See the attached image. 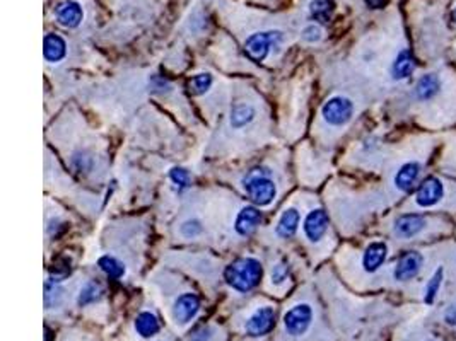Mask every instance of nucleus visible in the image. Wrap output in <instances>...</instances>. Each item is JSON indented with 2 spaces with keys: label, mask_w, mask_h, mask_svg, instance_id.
<instances>
[{
  "label": "nucleus",
  "mask_w": 456,
  "mask_h": 341,
  "mask_svg": "<svg viewBox=\"0 0 456 341\" xmlns=\"http://www.w3.org/2000/svg\"><path fill=\"white\" fill-rule=\"evenodd\" d=\"M261 275H263L261 263L254 258H239L224 270L226 283L241 294L253 290L260 283Z\"/></svg>",
  "instance_id": "obj_1"
},
{
  "label": "nucleus",
  "mask_w": 456,
  "mask_h": 341,
  "mask_svg": "<svg viewBox=\"0 0 456 341\" xmlns=\"http://www.w3.org/2000/svg\"><path fill=\"white\" fill-rule=\"evenodd\" d=\"M243 190L248 193L258 207H267L277 197V186L270 177V170L267 168H253L243 176Z\"/></svg>",
  "instance_id": "obj_2"
},
{
  "label": "nucleus",
  "mask_w": 456,
  "mask_h": 341,
  "mask_svg": "<svg viewBox=\"0 0 456 341\" xmlns=\"http://www.w3.org/2000/svg\"><path fill=\"white\" fill-rule=\"evenodd\" d=\"M282 40H284V34L281 31H258V33H253L245 41L246 56L254 63L263 62L272 50L281 46Z\"/></svg>",
  "instance_id": "obj_3"
},
{
  "label": "nucleus",
  "mask_w": 456,
  "mask_h": 341,
  "mask_svg": "<svg viewBox=\"0 0 456 341\" xmlns=\"http://www.w3.org/2000/svg\"><path fill=\"white\" fill-rule=\"evenodd\" d=\"M321 116L332 126H344L354 116V102L345 96H334L321 108Z\"/></svg>",
  "instance_id": "obj_4"
},
{
  "label": "nucleus",
  "mask_w": 456,
  "mask_h": 341,
  "mask_svg": "<svg viewBox=\"0 0 456 341\" xmlns=\"http://www.w3.org/2000/svg\"><path fill=\"white\" fill-rule=\"evenodd\" d=\"M313 324V307L310 304H296L284 314V328L287 335L303 336Z\"/></svg>",
  "instance_id": "obj_5"
},
{
  "label": "nucleus",
  "mask_w": 456,
  "mask_h": 341,
  "mask_svg": "<svg viewBox=\"0 0 456 341\" xmlns=\"http://www.w3.org/2000/svg\"><path fill=\"white\" fill-rule=\"evenodd\" d=\"M427 227V219L420 213H405L400 215L393 223V234L398 239L410 241L413 237L419 236L420 232H424V229Z\"/></svg>",
  "instance_id": "obj_6"
},
{
  "label": "nucleus",
  "mask_w": 456,
  "mask_h": 341,
  "mask_svg": "<svg viewBox=\"0 0 456 341\" xmlns=\"http://www.w3.org/2000/svg\"><path fill=\"white\" fill-rule=\"evenodd\" d=\"M275 326V311L270 305L257 309L246 321V333L253 338L268 335Z\"/></svg>",
  "instance_id": "obj_7"
},
{
  "label": "nucleus",
  "mask_w": 456,
  "mask_h": 341,
  "mask_svg": "<svg viewBox=\"0 0 456 341\" xmlns=\"http://www.w3.org/2000/svg\"><path fill=\"white\" fill-rule=\"evenodd\" d=\"M444 195V186L441 183V179L437 177L429 176L420 183L419 190L415 195V204L422 208H433L443 200Z\"/></svg>",
  "instance_id": "obj_8"
},
{
  "label": "nucleus",
  "mask_w": 456,
  "mask_h": 341,
  "mask_svg": "<svg viewBox=\"0 0 456 341\" xmlns=\"http://www.w3.org/2000/svg\"><path fill=\"white\" fill-rule=\"evenodd\" d=\"M55 19L69 30H76L84 21V9L77 0H63L55 7Z\"/></svg>",
  "instance_id": "obj_9"
},
{
  "label": "nucleus",
  "mask_w": 456,
  "mask_h": 341,
  "mask_svg": "<svg viewBox=\"0 0 456 341\" xmlns=\"http://www.w3.org/2000/svg\"><path fill=\"white\" fill-rule=\"evenodd\" d=\"M424 266V256L417 251H409L402 256L395 265V280L398 282H410L420 273Z\"/></svg>",
  "instance_id": "obj_10"
},
{
  "label": "nucleus",
  "mask_w": 456,
  "mask_h": 341,
  "mask_svg": "<svg viewBox=\"0 0 456 341\" xmlns=\"http://www.w3.org/2000/svg\"><path fill=\"white\" fill-rule=\"evenodd\" d=\"M200 311V298L195 294L188 292L183 294L175 300L173 305V318L178 324H188L192 319H195V316Z\"/></svg>",
  "instance_id": "obj_11"
},
{
  "label": "nucleus",
  "mask_w": 456,
  "mask_h": 341,
  "mask_svg": "<svg viewBox=\"0 0 456 341\" xmlns=\"http://www.w3.org/2000/svg\"><path fill=\"white\" fill-rule=\"evenodd\" d=\"M328 229V215L327 212L316 208V210H311L306 215L303 222V230L304 236L310 243H318V241L323 239V236L327 234Z\"/></svg>",
  "instance_id": "obj_12"
},
{
  "label": "nucleus",
  "mask_w": 456,
  "mask_h": 341,
  "mask_svg": "<svg viewBox=\"0 0 456 341\" xmlns=\"http://www.w3.org/2000/svg\"><path fill=\"white\" fill-rule=\"evenodd\" d=\"M420 173H422V166L415 161L405 162L400 169L395 174V186L402 191V193H409L413 190V186L419 181Z\"/></svg>",
  "instance_id": "obj_13"
},
{
  "label": "nucleus",
  "mask_w": 456,
  "mask_h": 341,
  "mask_svg": "<svg viewBox=\"0 0 456 341\" xmlns=\"http://www.w3.org/2000/svg\"><path fill=\"white\" fill-rule=\"evenodd\" d=\"M261 222V212L257 207H245L241 208V212L238 213L235 222V229L239 236L246 237L252 236L257 230V227Z\"/></svg>",
  "instance_id": "obj_14"
},
{
  "label": "nucleus",
  "mask_w": 456,
  "mask_h": 341,
  "mask_svg": "<svg viewBox=\"0 0 456 341\" xmlns=\"http://www.w3.org/2000/svg\"><path fill=\"white\" fill-rule=\"evenodd\" d=\"M388 258V248L384 243H371L362 254V268L367 273H374L383 266Z\"/></svg>",
  "instance_id": "obj_15"
},
{
  "label": "nucleus",
  "mask_w": 456,
  "mask_h": 341,
  "mask_svg": "<svg viewBox=\"0 0 456 341\" xmlns=\"http://www.w3.org/2000/svg\"><path fill=\"white\" fill-rule=\"evenodd\" d=\"M441 89V80L436 74H426L417 80L415 87H413V96L417 101H431L436 98L437 92Z\"/></svg>",
  "instance_id": "obj_16"
},
{
  "label": "nucleus",
  "mask_w": 456,
  "mask_h": 341,
  "mask_svg": "<svg viewBox=\"0 0 456 341\" xmlns=\"http://www.w3.org/2000/svg\"><path fill=\"white\" fill-rule=\"evenodd\" d=\"M43 55L45 60L50 63H58L67 55V43L60 34L50 33L43 40Z\"/></svg>",
  "instance_id": "obj_17"
},
{
  "label": "nucleus",
  "mask_w": 456,
  "mask_h": 341,
  "mask_svg": "<svg viewBox=\"0 0 456 341\" xmlns=\"http://www.w3.org/2000/svg\"><path fill=\"white\" fill-rule=\"evenodd\" d=\"M413 70H415V60H413L412 53L409 50H402L391 65V76L395 80H405L412 76Z\"/></svg>",
  "instance_id": "obj_18"
},
{
  "label": "nucleus",
  "mask_w": 456,
  "mask_h": 341,
  "mask_svg": "<svg viewBox=\"0 0 456 341\" xmlns=\"http://www.w3.org/2000/svg\"><path fill=\"white\" fill-rule=\"evenodd\" d=\"M299 222H301V215L296 208H287L284 213L281 215L277 223V236L282 237V239H289V237L294 236L298 232Z\"/></svg>",
  "instance_id": "obj_19"
},
{
  "label": "nucleus",
  "mask_w": 456,
  "mask_h": 341,
  "mask_svg": "<svg viewBox=\"0 0 456 341\" xmlns=\"http://www.w3.org/2000/svg\"><path fill=\"white\" fill-rule=\"evenodd\" d=\"M161 329L159 324V319L155 318L152 312H140L135 319V331L137 335H140L142 338H152L155 336Z\"/></svg>",
  "instance_id": "obj_20"
},
{
  "label": "nucleus",
  "mask_w": 456,
  "mask_h": 341,
  "mask_svg": "<svg viewBox=\"0 0 456 341\" xmlns=\"http://www.w3.org/2000/svg\"><path fill=\"white\" fill-rule=\"evenodd\" d=\"M335 10L334 0H311L310 14L314 21L321 24H327L332 19Z\"/></svg>",
  "instance_id": "obj_21"
},
{
  "label": "nucleus",
  "mask_w": 456,
  "mask_h": 341,
  "mask_svg": "<svg viewBox=\"0 0 456 341\" xmlns=\"http://www.w3.org/2000/svg\"><path fill=\"white\" fill-rule=\"evenodd\" d=\"M254 115H257V111H254L253 106L243 102V104H236L235 108L231 109L229 122H231L232 128H243V126L248 125V123L253 122Z\"/></svg>",
  "instance_id": "obj_22"
},
{
  "label": "nucleus",
  "mask_w": 456,
  "mask_h": 341,
  "mask_svg": "<svg viewBox=\"0 0 456 341\" xmlns=\"http://www.w3.org/2000/svg\"><path fill=\"white\" fill-rule=\"evenodd\" d=\"M62 297H63V290H62V287H60V283L56 282V280L48 278L47 282H45V287H43L45 309L48 311V309L56 307V305L62 302Z\"/></svg>",
  "instance_id": "obj_23"
},
{
  "label": "nucleus",
  "mask_w": 456,
  "mask_h": 341,
  "mask_svg": "<svg viewBox=\"0 0 456 341\" xmlns=\"http://www.w3.org/2000/svg\"><path fill=\"white\" fill-rule=\"evenodd\" d=\"M101 297H102V287L98 282H94V280H91V282L84 283L83 289H80L79 296H77V304L83 307V305L94 304V302L100 300Z\"/></svg>",
  "instance_id": "obj_24"
},
{
  "label": "nucleus",
  "mask_w": 456,
  "mask_h": 341,
  "mask_svg": "<svg viewBox=\"0 0 456 341\" xmlns=\"http://www.w3.org/2000/svg\"><path fill=\"white\" fill-rule=\"evenodd\" d=\"M98 266L109 276V278H122L125 275V265H123L120 259H116L115 256H101Z\"/></svg>",
  "instance_id": "obj_25"
},
{
  "label": "nucleus",
  "mask_w": 456,
  "mask_h": 341,
  "mask_svg": "<svg viewBox=\"0 0 456 341\" xmlns=\"http://www.w3.org/2000/svg\"><path fill=\"white\" fill-rule=\"evenodd\" d=\"M443 276H444L443 268H437L436 273L431 276V280L426 285V290H424V302H426V304L431 305L434 300H436L437 294H439L441 289V283H443Z\"/></svg>",
  "instance_id": "obj_26"
},
{
  "label": "nucleus",
  "mask_w": 456,
  "mask_h": 341,
  "mask_svg": "<svg viewBox=\"0 0 456 341\" xmlns=\"http://www.w3.org/2000/svg\"><path fill=\"white\" fill-rule=\"evenodd\" d=\"M70 272H72V268H70V259L67 258H56L55 261H53V265L50 266V275L53 280H56V282L65 280L67 276L70 275Z\"/></svg>",
  "instance_id": "obj_27"
},
{
  "label": "nucleus",
  "mask_w": 456,
  "mask_h": 341,
  "mask_svg": "<svg viewBox=\"0 0 456 341\" xmlns=\"http://www.w3.org/2000/svg\"><path fill=\"white\" fill-rule=\"evenodd\" d=\"M210 85H212L210 74H197V76L190 80V91L197 96H202L210 89Z\"/></svg>",
  "instance_id": "obj_28"
},
{
  "label": "nucleus",
  "mask_w": 456,
  "mask_h": 341,
  "mask_svg": "<svg viewBox=\"0 0 456 341\" xmlns=\"http://www.w3.org/2000/svg\"><path fill=\"white\" fill-rule=\"evenodd\" d=\"M204 230L202 227V222L197 219H190V220H185V222L182 223V227H180V232H182L183 237H186V239H193V237L200 236Z\"/></svg>",
  "instance_id": "obj_29"
},
{
  "label": "nucleus",
  "mask_w": 456,
  "mask_h": 341,
  "mask_svg": "<svg viewBox=\"0 0 456 341\" xmlns=\"http://www.w3.org/2000/svg\"><path fill=\"white\" fill-rule=\"evenodd\" d=\"M169 177H171V181L175 183V186L178 188V191L186 190V188L190 186V183H192L188 170L183 168H173L171 173H169Z\"/></svg>",
  "instance_id": "obj_30"
},
{
  "label": "nucleus",
  "mask_w": 456,
  "mask_h": 341,
  "mask_svg": "<svg viewBox=\"0 0 456 341\" xmlns=\"http://www.w3.org/2000/svg\"><path fill=\"white\" fill-rule=\"evenodd\" d=\"M289 278V265L285 261H281L272 270V283L274 285H282Z\"/></svg>",
  "instance_id": "obj_31"
},
{
  "label": "nucleus",
  "mask_w": 456,
  "mask_h": 341,
  "mask_svg": "<svg viewBox=\"0 0 456 341\" xmlns=\"http://www.w3.org/2000/svg\"><path fill=\"white\" fill-rule=\"evenodd\" d=\"M301 38L306 43H318L323 38V31H321V28L318 26V24H307L303 30Z\"/></svg>",
  "instance_id": "obj_32"
},
{
  "label": "nucleus",
  "mask_w": 456,
  "mask_h": 341,
  "mask_svg": "<svg viewBox=\"0 0 456 341\" xmlns=\"http://www.w3.org/2000/svg\"><path fill=\"white\" fill-rule=\"evenodd\" d=\"M444 321H446L448 326L456 328V302L446 309V312H444Z\"/></svg>",
  "instance_id": "obj_33"
},
{
  "label": "nucleus",
  "mask_w": 456,
  "mask_h": 341,
  "mask_svg": "<svg viewBox=\"0 0 456 341\" xmlns=\"http://www.w3.org/2000/svg\"><path fill=\"white\" fill-rule=\"evenodd\" d=\"M161 87H164L166 91H169V85L164 79H161V77H154V80H152V89L158 91V89H161Z\"/></svg>",
  "instance_id": "obj_34"
},
{
  "label": "nucleus",
  "mask_w": 456,
  "mask_h": 341,
  "mask_svg": "<svg viewBox=\"0 0 456 341\" xmlns=\"http://www.w3.org/2000/svg\"><path fill=\"white\" fill-rule=\"evenodd\" d=\"M366 2L369 3V6H373V7H380L383 0H366Z\"/></svg>",
  "instance_id": "obj_35"
},
{
  "label": "nucleus",
  "mask_w": 456,
  "mask_h": 341,
  "mask_svg": "<svg viewBox=\"0 0 456 341\" xmlns=\"http://www.w3.org/2000/svg\"><path fill=\"white\" fill-rule=\"evenodd\" d=\"M453 16H455V21H456V7H455V10H453Z\"/></svg>",
  "instance_id": "obj_36"
},
{
  "label": "nucleus",
  "mask_w": 456,
  "mask_h": 341,
  "mask_svg": "<svg viewBox=\"0 0 456 341\" xmlns=\"http://www.w3.org/2000/svg\"><path fill=\"white\" fill-rule=\"evenodd\" d=\"M426 341H434V340H426Z\"/></svg>",
  "instance_id": "obj_37"
}]
</instances>
